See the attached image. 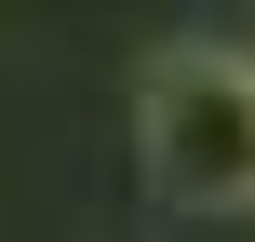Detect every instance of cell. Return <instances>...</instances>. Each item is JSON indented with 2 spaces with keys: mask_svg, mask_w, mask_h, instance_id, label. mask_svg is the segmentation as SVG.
<instances>
[{
  "mask_svg": "<svg viewBox=\"0 0 255 242\" xmlns=\"http://www.w3.org/2000/svg\"><path fill=\"white\" fill-rule=\"evenodd\" d=\"M148 175L175 202H255V67L188 40L148 67Z\"/></svg>",
  "mask_w": 255,
  "mask_h": 242,
  "instance_id": "cell-1",
  "label": "cell"
}]
</instances>
